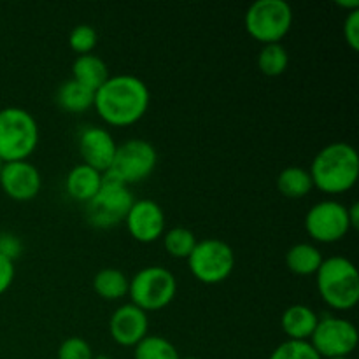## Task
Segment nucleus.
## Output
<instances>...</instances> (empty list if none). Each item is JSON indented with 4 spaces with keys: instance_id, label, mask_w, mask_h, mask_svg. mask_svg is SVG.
Returning <instances> with one entry per match:
<instances>
[{
    "instance_id": "1",
    "label": "nucleus",
    "mask_w": 359,
    "mask_h": 359,
    "mask_svg": "<svg viewBox=\"0 0 359 359\" xmlns=\"http://www.w3.org/2000/svg\"><path fill=\"white\" fill-rule=\"evenodd\" d=\"M151 93L147 84L132 74L109 76L95 91L93 107L111 126H132L146 116Z\"/></svg>"
},
{
    "instance_id": "2",
    "label": "nucleus",
    "mask_w": 359,
    "mask_h": 359,
    "mask_svg": "<svg viewBox=\"0 0 359 359\" xmlns=\"http://www.w3.org/2000/svg\"><path fill=\"white\" fill-rule=\"evenodd\" d=\"M309 174L319 191L328 195L347 193L356 186L359 177L358 151L347 142L328 144L314 156Z\"/></svg>"
},
{
    "instance_id": "3",
    "label": "nucleus",
    "mask_w": 359,
    "mask_h": 359,
    "mask_svg": "<svg viewBox=\"0 0 359 359\" xmlns=\"http://www.w3.org/2000/svg\"><path fill=\"white\" fill-rule=\"evenodd\" d=\"M316 284L323 302L335 311H351L359 302V273L351 259L332 256L323 259L316 272Z\"/></svg>"
},
{
    "instance_id": "4",
    "label": "nucleus",
    "mask_w": 359,
    "mask_h": 359,
    "mask_svg": "<svg viewBox=\"0 0 359 359\" xmlns=\"http://www.w3.org/2000/svg\"><path fill=\"white\" fill-rule=\"evenodd\" d=\"M39 146L37 119L23 107L0 109V160L23 161Z\"/></svg>"
},
{
    "instance_id": "5",
    "label": "nucleus",
    "mask_w": 359,
    "mask_h": 359,
    "mask_svg": "<svg viewBox=\"0 0 359 359\" xmlns=\"http://www.w3.org/2000/svg\"><path fill=\"white\" fill-rule=\"evenodd\" d=\"M132 191L128 184L112 172H104L100 191L86 203L88 223L98 230H111L121 224L133 205Z\"/></svg>"
},
{
    "instance_id": "6",
    "label": "nucleus",
    "mask_w": 359,
    "mask_h": 359,
    "mask_svg": "<svg viewBox=\"0 0 359 359\" xmlns=\"http://www.w3.org/2000/svg\"><path fill=\"white\" fill-rule=\"evenodd\" d=\"M177 294V280L170 270L163 266H146L139 270L130 279L128 297L130 304L139 307L140 311L158 312L174 302Z\"/></svg>"
},
{
    "instance_id": "7",
    "label": "nucleus",
    "mask_w": 359,
    "mask_h": 359,
    "mask_svg": "<svg viewBox=\"0 0 359 359\" xmlns=\"http://www.w3.org/2000/svg\"><path fill=\"white\" fill-rule=\"evenodd\" d=\"M244 23L255 41L279 44L293 27V9L284 0H258L248 9Z\"/></svg>"
},
{
    "instance_id": "8",
    "label": "nucleus",
    "mask_w": 359,
    "mask_h": 359,
    "mask_svg": "<svg viewBox=\"0 0 359 359\" xmlns=\"http://www.w3.org/2000/svg\"><path fill=\"white\" fill-rule=\"evenodd\" d=\"M189 272L202 284H219L231 276L235 269V252L224 241L203 238L196 242L188 258Z\"/></svg>"
},
{
    "instance_id": "9",
    "label": "nucleus",
    "mask_w": 359,
    "mask_h": 359,
    "mask_svg": "<svg viewBox=\"0 0 359 359\" xmlns=\"http://www.w3.org/2000/svg\"><path fill=\"white\" fill-rule=\"evenodd\" d=\"M158 165V153L149 140L128 139L116 149L111 168L125 184H135L144 181L154 172Z\"/></svg>"
},
{
    "instance_id": "10",
    "label": "nucleus",
    "mask_w": 359,
    "mask_h": 359,
    "mask_svg": "<svg viewBox=\"0 0 359 359\" xmlns=\"http://www.w3.org/2000/svg\"><path fill=\"white\" fill-rule=\"evenodd\" d=\"M358 328L351 321L335 316L319 318L311 337V346L323 359L349 358L358 347Z\"/></svg>"
},
{
    "instance_id": "11",
    "label": "nucleus",
    "mask_w": 359,
    "mask_h": 359,
    "mask_svg": "<svg viewBox=\"0 0 359 359\" xmlns=\"http://www.w3.org/2000/svg\"><path fill=\"white\" fill-rule=\"evenodd\" d=\"M305 230L309 237L321 244H333L351 231L347 207L337 200H323L312 205L305 216Z\"/></svg>"
},
{
    "instance_id": "12",
    "label": "nucleus",
    "mask_w": 359,
    "mask_h": 359,
    "mask_svg": "<svg viewBox=\"0 0 359 359\" xmlns=\"http://www.w3.org/2000/svg\"><path fill=\"white\" fill-rule=\"evenodd\" d=\"M132 238L140 244H153L165 233V212L154 200H135L125 217Z\"/></svg>"
},
{
    "instance_id": "13",
    "label": "nucleus",
    "mask_w": 359,
    "mask_h": 359,
    "mask_svg": "<svg viewBox=\"0 0 359 359\" xmlns=\"http://www.w3.org/2000/svg\"><path fill=\"white\" fill-rule=\"evenodd\" d=\"M0 188L16 202H30L41 193V172L28 160L4 163L0 172Z\"/></svg>"
},
{
    "instance_id": "14",
    "label": "nucleus",
    "mask_w": 359,
    "mask_h": 359,
    "mask_svg": "<svg viewBox=\"0 0 359 359\" xmlns=\"http://www.w3.org/2000/svg\"><path fill=\"white\" fill-rule=\"evenodd\" d=\"M77 147H79L83 163L104 174V172H107L111 168L116 149H118V144H116L111 132H107L105 128L95 125H86L79 132Z\"/></svg>"
},
{
    "instance_id": "15",
    "label": "nucleus",
    "mask_w": 359,
    "mask_h": 359,
    "mask_svg": "<svg viewBox=\"0 0 359 359\" xmlns=\"http://www.w3.org/2000/svg\"><path fill=\"white\" fill-rule=\"evenodd\" d=\"M109 332L118 346L135 347L149 332V319L144 311L133 304H125L116 309L109 321Z\"/></svg>"
},
{
    "instance_id": "16",
    "label": "nucleus",
    "mask_w": 359,
    "mask_h": 359,
    "mask_svg": "<svg viewBox=\"0 0 359 359\" xmlns=\"http://www.w3.org/2000/svg\"><path fill=\"white\" fill-rule=\"evenodd\" d=\"M102 172L88 167V165L79 163L70 168L65 179V191L74 202H79L86 205L98 191L102 186Z\"/></svg>"
},
{
    "instance_id": "17",
    "label": "nucleus",
    "mask_w": 359,
    "mask_h": 359,
    "mask_svg": "<svg viewBox=\"0 0 359 359\" xmlns=\"http://www.w3.org/2000/svg\"><path fill=\"white\" fill-rule=\"evenodd\" d=\"M319 323V316L309 305L294 304L283 312L280 326L287 335V340H305L309 342Z\"/></svg>"
},
{
    "instance_id": "18",
    "label": "nucleus",
    "mask_w": 359,
    "mask_h": 359,
    "mask_svg": "<svg viewBox=\"0 0 359 359\" xmlns=\"http://www.w3.org/2000/svg\"><path fill=\"white\" fill-rule=\"evenodd\" d=\"M72 79L95 93L109 79L107 63L93 53L77 56L72 63Z\"/></svg>"
},
{
    "instance_id": "19",
    "label": "nucleus",
    "mask_w": 359,
    "mask_h": 359,
    "mask_svg": "<svg viewBox=\"0 0 359 359\" xmlns=\"http://www.w3.org/2000/svg\"><path fill=\"white\" fill-rule=\"evenodd\" d=\"M323 255L319 248L307 242H300L290 248L286 252V266L294 276H316L323 263Z\"/></svg>"
},
{
    "instance_id": "20",
    "label": "nucleus",
    "mask_w": 359,
    "mask_h": 359,
    "mask_svg": "<svg viewBox=\"0 0 359 359\" xmlns=\"http://www.w3.org/2000/svg\"><path fill=\"white\" fill-rule=\"evenodd\" d=\"M93 91L88 90L86 86H83V84H79L74 79H69L60 84L58 91H56V104L60 105V109L70 112V114L86 112L88 109L93 107Z\"/></svg>"
},
{
    "instance_id": "21",
    "label": "nucleus",
    "mask_w": 359,
    "mask_h": 359,
    "mask_svg": "<svg viewBox=\"0 0 359 359\" xmlns=\"http://www.w3.org/2000/svg\"><path fill=\"white\" fill-rule=\"evenodd\" d=\"M130 279L118 269H102L93 277V290L107 302L121 300L128 294Z\"/></svg>"
},
{
    "instance_id": "22",
    "label": "nucleus",
    "mask_w": 359,
    "mask_h": 359,
    "mask_svg": "<svg viewBox=\"0 0 359 359\" xmlns=\"http://www.w3.org/2000/svg\"><path fill=\"white\" fill-rule=\"evenodd\" d=\"M312 188H314V184H312V177L309 170L297 167V165L284 168L279 177H277V189L286 198H304L305 195L312 191Z\"/></svg>"
},
{
    "instance_id": "23",
    "label": "nucleus",
    "mask_w": 359,
    "mask_h": 359,
    "mask_svg": "<svg viewBox=\"0 0 359 359\" xmlns=\"http://www.w3.org/2000/svg\"><path fill=\"white\" fill-rule=\"evenodd\" d=\"M290 65V53L283 44H265L258 55V69L269 77L283 76Z\"/></svg>"
},
{
    "instance_id": "24",
    "label": "nucleus",
    "mask_w": 359,
    "mask_h": 359,
    "mask_svg": "<svg viewBox=\"0 0 359 359\" xmlns=\"http://www.w3.org/2000/svg\"><path fill=\"white\" fill-rule=\"evenodd\" d=\"M196 237L191 230L184 226L170 228L163 233L165 251L175 259H188L196 245Z\"/></svg>"
},
{
    "instance_id": "25",
    "label": "nucleus",
    "mask_w": 359,
    "mask_h": 359,
    "mask_svg": "<svg viewBox=\"0 0 359 359\" xmlns=\"http://www.w3.org/2000/svg\"><path fill=\"white\" fill-rule=\"evenodd\" d=\"M135 359H181L170 340L160 335H147L135 346Z\"/></svg>"
},
{
    "instance_id": "26",
    "label": "nucleus",
    "mask_w": 359,
    "mask_h": 359,
    "mask_svg": "<svg viewBox=\"0 0 359 359\" xmlns=\"http://www.w3.org/2000/svg\"><path fill=\"white\" fill-rule=\"evenodd\" d=\"M269 359H323L316 353L311 342L305 340H286L273 349Z\"/></svg>"
},
{
    "instance_id": "27",
    "label": "nucleus",
    "mask_w": 359,
    "mask_h": 359,
    "mask_svg": "<svg viewBox=\"0 0 359 359\" xmlns=\"http://www.w3.org/2000/svg\"><path fill=\"white\" fill-rule=\"evenodd\" d=\"M97 42H98L97 30H95L91 25H86V23L74 27L69 35V44L70 48H72V51L77 53V56L93 53Z\"/></svg>"
},
{
    "instance_id": "28",
    "label": "nucleus",
    "mask_w": 359,
    "mask_h": 359,
    "mask_svg": "<svg viewBox=\"0 0 359 359\" xmlns=\"http://www.w3.org/2000/svg\"><path fill=\"white\" fill-rule=\"evenodd\" d=\"M58 359H93V349L81 337H70L58 347Z\"/></svg>"
},
{
    "instance_id": "29",
    "label": "nucleus",
    "mask_w": 359,
    "mask_h": 359,
    "mask_svg": "<svg viewBox=\"0 0 359 359\" xmlns=\"http://www.w3.org/2000/svg\"><path fill=\"white\" fill-rule=\"evenodd\" d=\"M21 252H23V242H21L20 237H16L14 233H9V231L0 233V255L4 258L14 262L16 258H20Z\"/></svg>"
},
{
    "instance_id": "30",
    "label": "nucleus",
    "mask_w": 359,
    "mask_h": 359,
    "mask_svg": "<svg viewBox=\"0 0 359 359\" xmlns=\"http://www.w3.org/2000/svg\"><path fill=\"white\" fill-rule=\"evenodd\" d=\"M344 37L351 46L353 51L359 49V9L347 13L346 21H344Z\"/></svg>"
},
{
    "instance_id": "31",
    "label": "nucleus",
    "mask_w": 359,
    "mask_h": 359,
    "mask_svg": "<svg viewBox=\"0 0 359 359\" xmlns=\"http://www.w3.org/2000/svg\"><path fill=\"white\" fill-rule=\"evenodd\" d=\"M14 273H16V270H14V262H11V259L4 258V256L0 255V294H4L9 290L11 284H13L14 280Z\"/></svg>"
},
{
    "instance_id": "32",
    "label": "nucleus",
    "mask_w": 359,
    "mask_h": 359,
    "mask_svg": "<svg viewBox=\"0 0 359 359\" xmlns=\"http://www.w3.org/2000/svg\"><path fill=\"white\" fill-rule=\"evenodd\" d=\"M347 217H349L351 230H358V226H359V203L354 202L353 205L347 207Z\"/></svg>"
},
{
    "instance_id": "33",
    "label": "nucleus",
    "mask_w": 359,
    "mask_h": 359,
    "mask_svg": "<svg viewBox=\"0 0 359 359\" xmlns=\"http://www.w3.org/2000/svg\"><path fill=\"white\" fill-rule=\"evenodd\" d=\"M337 6L344 7L347 13H351V11L359 9V0H346V2H344V0H339V2H337Z\"/></svg>"
},
{
    "instance_id": "34",
    "label": "nucleus",
    "mask_w": 359,
    "mask_h": 359,
    "mask_svg": "<svg viewBox=\"0 0 359 359\" xmlns=\"http://www.w3.org/2000/svg\"><path fill=\"white\" fill-rule=\"evenodd\" d=\"M93 359H112L111 356H105V354H98V356H93Z\"/></svg>"
},
{
    "instance_id": "35",
    "label": "nucleus",
    "mask_w": 359,
    "mask_h": 359,
    "mask_svg": "<svg viewBox=\"0 0 359 359\" xmlns=\"http://www.w3.org/2000/svg\"><path fill=\"white\" fill-rule=\"evenodd\" d=\"M2 167H4V161L0 160V172H2Z\"/></svg>"
},
{
    "instance_id": "36",
    "label": "nucleus",
    "mask_w": 359,
    "mask_h": 359,
    "mask_svg": "<svg viewBox=\"0 0 359 359\" xmlns=\"http://www.w3.org/2000/svg\"><path fill=\"white\" fill-rule=\"evenodd\" d=\"M330 359H351V358H330Z\"/></svg>"
},
{
    "instance_id": "37",
    "label": "nucleus",
    "mask_w": 359,
    "mask_h": 359,
    "mask_svg": "<svg viewBox=\"0 0 359 359\" xmlns=\"http://www.w3.org/2000/svg\"><path fill=\"white\" fill-rule=\"evenodd\" d=\"M182 359H198V358H193V356H189V358H182Z\"/></svg>"
}]
</instances>
